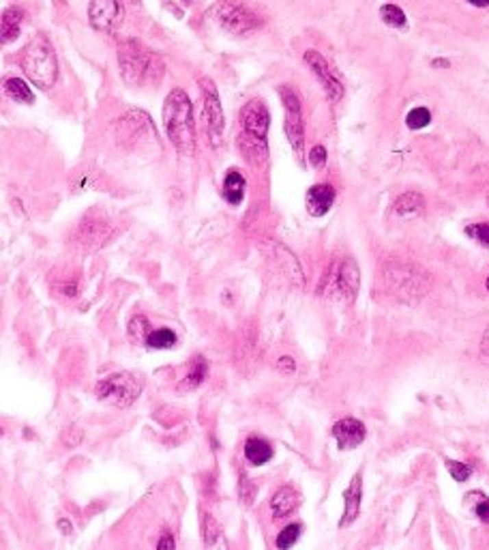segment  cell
<instances>
[{
	"label": "cell",
	"mask_w": 489,
	"mask_h": 550,
	"mask_svg": "<svg viewBox=\"0 0 489 550\" xmlns=\"http://www.w3.org/2000/svg\"><path fill=\"white\" fill-rule=\"evenodd\" d=\"M129 335H131L134 342H149V335H151V329H149V320L144 316H136L131 322H129Z\"/></svg>",
	"instance_id": "f1b7e54d"
},
{
	"label": "cell",
	"mask_w": 489,
	"mask_h": 550,
	"mask_svg": "<svg viewBox=\"0 0 489 550\" xmlns=\"http://www.w3.org/2000/svg\"><path fill=\"white\" fill-rule=\"evenodd\" d=\"M88 20L95 30L114 32L123 22V5L118 0H90Z\"/></svg>",
	"instance_id": "30bf717a"
},
{
	"label": "cell",
	"mask_w": 489,
	"mask_h": 550,
	"mask_svg": "<svg viewBox=\"0 0 489 550\" xmlns=\"http://www.w3.org/2000/svg\"><path fill=\"white\" fill-rule=\"evenodd\" d=\"M163 125L174 149L189 157L195 149V127L191 99L183 88H174L163 101Z\"/></svg>",
	"instance_id": "7a4b0ae2"
},
{
	"label": "cell",
	"mask_w": 489,
	"mask_h": 550,
	"mask_svg": "<svg viewBox=\"0 0 489 550\" xmlns=\"http://www.w3.org/2000/svg\"><path fill=\"white\" fill-rule=\"evenodd\" d=\"M204 525H202V536H204V542L208 544V546H213V544H217L219 542V538H221V527H219V523L213 518V516L210 514H204V521H202Z\"/></svg>",
	"instance_id": "f546056e"
},
{
	"label": "cell",
	"mask_w": 489,
	"mask_h": 550,
	"mask_svg": "<svg viewBox=\"0 0 489 550\" xmlns=\"http://www.w3.org/2000/svg\"><path fill=\"white\" fill-rule=\"evenodd\" d=\"M487 290H489V278H487Z\"/></svg>",
	"instance_id": "ee69618b"
},
{
	"label": "cell",
	"mask_w": 489,
	"mask_h": 550,
	"mask_svg": "<svg viewBox=\"0 0 489 550\" xmlns=\"http://www.w3.org/2000/svg\"><path fill=\"white\" fill-rule=\"evenodd\" d=\"M309 164L314 168H322L326 164V149L324 147H314L309 151Z\"/></svg>",
	"instance_id": "d590c367"
},
{
	"label": "cell",
	"mask_w": 489,
	"mask_h": 550,
	"mask_svg": "<svg viewBox=\"0 0 489 550\" xmlns=\"http://www.w3.org/2000/svg\"><path fill=\"white\" fill-rule=\"evenodd\" d=\"M22 20H24V13L18 7L5 9L3 18H0V32H3V41L5 43L18 39L20 28H22Z\"/></svg>",
	"instance_id": "7402d4cb"
},
{
	"label": "cell",
	"mask_w": 489,
	"mask_h": 550,
	"mask_svg": "<svg viewBox=\"0 0 489 550\" xmlns=\"http://www.w3.org/2000/svg\"><path fill=\"white\" fill-rule=\"evenodd\" d=\"M58 529L64 533V536H71V523H69L67 518H60V521H58Z\"/></svg>",
	"instance_id": "ab89813d"
},
{
	"label": "cell",
	"mask_w": 489,
	"mask_h": 550,
	"mask_svg": "<svg viewBox=\"0 0 489 550\" xmlns=\"http://www.w3.org/2000/svg\"><path fill=\"white\" fill-rule=\"evenodd\" d=\"M447 468H449V473L455 481H466L472 471H470V466L464 464V462H457V460H447Z\"/></svg>",
	"instance_id": "d6a6232c"
},
{
	"label": "cell",
	"mask_w": 489,
	"mask_h": 550,
	"mask_svg": "<svg viewBox=\"0 0 489 550\" xmlns=\"http://www.w3.org/2000/svg\"><path fill=\"white\" fill-rule=\"evenodd\" d=\"M206 370H208V366H206V361L202 357L191 359L189 366H187V376L183 379L181 387H187V390H195V387H200L202 381L206 379Z\"/></svg>",
	"instance_id": "cb8c5ba5"
},
{
	"label": "cell",
	"mask_w": 489,
	"mask_h": 550,
	"mask_svg": "<svg viewBox=\"0 0 489 550\" xmlns=\"http://www.w3.org/2000/svg\"><path fill=\"white\" fill-rule=\"evenodd\" d=\"M475 512L483 523H489V499H481V503L475 507Z\"/></svg>",
	"instance_id": "f35d334b"
},
{
	"label": "cell",
	"mask_w": 489,
	"mask_h": 550,
	"mask_svg": "<svg viewBox=\"0 0 489 550\" xmlns=\"http://www.w3.org/2000/svg\"><path fill=\"white\" fill-rule=\"evenodd\" d=\"M240 121H242L244 134H251V136H255L260 140H266L268 125H271V115H268V108L260 99H253L249 104H244V108L240 110Z\"/></svg>",
	"instance_id": "4fadbf2b"
},
{
	"label": "cell",
	"mask_w": 489,
	"mask_h": 550,
	"mask_svg": "<svg viewBox=\"0 0 489 550\" xmlns=\"http://www.w3.org/2000/svg\"><path fill=\"white\" fill-rule=\"evenodd\" d=\"M299 503H301L299 492L292 486H281L271 499V512H273L275 518H284V516L294 512L299 507Z\"/></svg>",
	"instance_id": "ac0fdd59"
},
{
	"label": "cell",
	"mask_w": 489,
	"mask_h": 550,
	"mask_svg": "<svg viewBox=\"0 0 489 550\" xmlns=\"http://www.w3.org/2000/svg\"><path fill=\"white\" fill-rule=\"evenodd\" d=\"M423 208H425V200H423L421 193L408 191V193H401V196L395 200L393 213L397 217H412V215H418Z\"/></svg>",
	"instance_id": "44dd1931"
},
{
	"label": "cell",
	"mask_w": 489,
	"mask_h": 550,
	"mask_svg": "<svg viewBox=\"0 0 489 550\" xmlns=\"http://www.w3.org/2000/svg\"><path fill=\"white\" fill-rule=\"evenodd\" d=\"M466 232H468V237L477 239L479 243H483V246H487V248H489V222H483V224H472V226H468V228H466Z\"/></svg>",
	"instance_id": "1f68e13d"
},
{
	"label": "cell",
	"mask_w": 489,
	"mask_h": 550,
	"mask_svg": "<svg viewBox=\"0 0 489 550\" xmlns=\"http://www.w3.org/2000/svg\"><path fill=\"white\" fill-rule=\"evenodd\" d=\"M183 3H191V0H183Z\"/></svg>",
	"instance_id": "f6af8a7d"
},
{
	"label": "cell",
	"mask_w": 489,
	"mask_h": 550,
	"mask_svg": "<svg viewBox=\"0 0 489 550\" xmlns=\"http://www.w3.org/2000/svg\"><path fill=\"white\" fill-rule=\"evenodd\" d=\"M380 15H382L384 24L393 26V28H405V24H408L405 13H403L397 5H384V7L380 9Z\"/></svg>",
	"instance_id": "83f0119b"
},
{
	"label": "cell",
	"mask_w": 489,
	"mask_h": 550,
	"mask_svg": "<svg viewBox=\"0 0 489 550\" xmlns=\"http://www.w3.org/2000/svg\"><path fill=\"white\" fill-rule=\"evenodd\" d=\"M217 24L230 35H247V32L262 26V20L240 0H221L215 7Z\"/></svg>",
	"instance_id": "8992f818"
},
{
	"label": "cell",
	"mask_w": 489,
	"mask_h": 550,
	"mask_svg": "<svg viewBox=\"0 0 489 550\" xmlns=\"http://www.w3.org/2000/svg\"><path fill=\"white\" fill-rule=\"evenodd\" d=\"M238 149L242 153V157L249 161L253 166H262L266 161V140H260L251 134H242L240 140H238Z\"/></svg>",
	"instance_id": "d6986e66"
},
{
	"label": "cell",
	"mask_w": 489,
	"mask_h": 550,
	"mask_svg": "<svg viewBox=\"0 0 489 550\" xmlns=\"http://www.w3.org/2000/svg\"><path fill=\"white\" fill-rule=\"evenodd\" d=\"M481 350H483V355H489V329L485 331V337L481 342Z\"/></svg>",
	"instance_id": "60d3db41"
},
{
	"label": "cell",
	"mask_w": 489,
	"mask_h": 550,
	"mask_svg": "<svg viewBox=\"0 0 489 550\" xmlns=\"http://www.w3.org/2000/svg\"><path fill=\"white\" fill-rule=\"evenodd\" d=\"M240 499H242L244 505H251L255 501V486H253V481H249V477L244 473H240Z\"/></svg>",
	"instance_id": "836d02e7"
},
{
	"label": "cell",
	"mask_w": 489,
	"mask_h": 550,
	"mask_svg": "<svg viewBox=\"0 0 489 550\" xmlns=\"http://www.w3.org/2000/svg\"><path fill=\"white\" fill-rule=\"evenodd\" d=\"M361 499H363V475L356 473L350 481V486L344 490V501H346V512L341 516V527H348L350 523L356 521L358 512H361Z\"/></svg>",
	"instance_id": "e0dca14e"
},
{
	"label": "cell",
	"mask_w": 489,
	"mask_h": 550,
	"mask_svg": "<svg viewBox=\"0 0 489 550\" xmlns=\"http://www.w3.org/2000/svg\"><path fill=\"white\" fill-rule=\"evenodd\" d=\"M429 121H431V112L427 108H414L408 112V117H405V125L410 129H423L429 125Z\"/></svg>",
	"instance_id": "4dcf8cb0"
},
{
	"label": "cell",
	"mask_w": 489,
	"mask_h": 550,
	"mask_svg": "<svg viewBox=\"0 0 489 550\" xmlns=\"http://www.w3.org/2000/svg\"><path fill=\"white\" fill-rule=\"evenodd\" d=\"M305 62H307V67L312 69L316 73V77L322 82L326 95L331 97L333 101H339L341 97H344V84H341V80L335 75V71L331 69V64L329 60H326L320 52L316 50H307L305 52Z\"/></svg>",
	"instance_id": "7c38bea8"
},
{
	"label": "cell",
	"mask_w": 489,
	"mask_h": 550,
	"mask_svg": "<svg viewBox=\"0 0 489 550\" xmlns=\"http://www.w3.org/2000/svg\"><path fill=\"white\" fill-rule=\"evenodd\" d=\"M468 3L475 7H489V0H468Z\"/></svg>",
	"instance_id": "b9f144b4"
},
{
	"label": "cell",
	"mask_w": 489,
	"mask_h": 550,
	"mask_svg": "<svg viewBox=\"0 0 489 550\" xmlns=\"http://www.w3.org/2000/svg\"><path fill=\"white\" fill-rule=\"evenodd\" d=\"M200 91L204 97V115H206V129H208L210 144H213V147H219L221 140H223V129H225L219 93L208 77L200 80Z\"/></svg>",
	"instance_id": "52a82bcc"
},
{
	"label": "cell",
	"mask_w": 489,
	"mask_h": 550,
	"mask_svg": "<svg viewBox=\"0 0 489 550\" xmlns=\"http://www.w3.org/2000/svg\"><path fill=\"white\" fill-rule=\"evenodd\" d=\"M112 235H114V230H112V226L108 222L86 217L84 222L77 226V230L73 235V241H75L77 248H84V250L92 252V250L103 248Z\"/></svg>",
	"instance_id": "8fae6325"
},
{
	"label": "cell",
	"mask_w": 489,
	"mask_h": 550,
	"mask_svg": "<svg viewBox=\"0 0 489 550\" xmlns=\"http://www.w3.org/2000/svg\"><path fill=\"white\" fill-rule=\"evenodd\" d=\"M358 284H361V271H358V265L352 258H344V261L333 267L329 282V290L333 297L352 303L358 293Z\"/></svg>",
	"instance_id": "ba28073f"
},
{
	"label": "cell",
	"mask_w": 489,
	"mask_h": 550,
	"mask_svg": "<svg viewBox=\"0 0 489 550\" xmlns=\"http://www.w3.org/2000/svg\"><path fill=\"white\" fill-rule=\"evenodd\" d=\"M434 64H438V67H440V64H442V67H449L447 60H434Z\"/></svg>",
	"instance_id": "7bdbcfd3"
},
{
	"label": "cell",
	"mask_w": 489,
	"mask_h": 550,
	"mask_svg": "<svg viewBox=\"0 0 489 550\" xmlns=\"http://www.w3.org/2000/svg\"><path fill=\"white\" fill-rule=\"evenodd\" d=\"M22 69L32 84L47 91L52 88L58 75V62L52 43L43 35L32 37L30 43L24 47L22 54Z\"/></svg>",
	"instance_id": "3957f363"
},
{
	"label": "cell",
	"mask_w": 489,
	"mask_h": 550,
	"mask_svg": "<svg viewBox=\"0 0 489 550\" xmlns=\"http://www.w3.org/2000/svg\"><path fill=\"white\" fill-rule=\"evenodd\" d=\"M149 344L151 348H172L174 344H176V333L172 331V329H155V331H151V335H149Z\"/></svg>",
	"instance_id": "484cf974"
},
{
	"label": "cell",
	"mask_w": 489,
	"mask_h": 550,
	"mask_svg": "<svg viewBox=\"0 0 489 550\" xmlns=\"http://www.w3.org/2000/svg\"><path fill=\"white\" fill-rule=\"evenodd\" d=\"M244 196V176L238 170H230L223 181V198L230 204H240Z\"/></svg>",
	"instance_id": "603a6c76"
},
{
	"label": "cell",
	"mask_w": 489,
	"mask_h": 550,
	"mask_svg": "<svg viewBox=\"0 0 489 550\" xmlns=\"http://www.w3.org/2000/svg\"><path fill=\"white\" fill-rule=\"evenodd\" d=\"M277 370L284 372V374H292V372L297 370V363L292 357H288V355H284V357H279V361H277Z\"/></svg>",
	"instance_id": "8d00e7d4"
},
{
	"label": "cell",
	"mask_w": 489,
	"mask_h": 550,
	"mask_svg": "<svg viewBox=\"0 0 489 550\" xmlns=\"http://www.w3.org/2000/svg\"><path fill=\"white\" fill-rule=\"evenodd\" d=\"M244 458L253 466H262L273 458V447L262 436H249L244 443Z\"/></svg>",
	"instance_id": "ffe728a7"
},
{
	"label": "cell",
	"mask_w": 489,
	"mask_h": 550,
	"mask_svg": "<svg viewBox=\"0 0 489 550\" xmlns=\"http://www.w3.org/2000/svg\"><path fill=\"white\" fill-rule=\"evenodd\" d=\"M121 134H123V138H129L134 144H138V142H149V138L151 140L157 138L151 119L146 117L144 112H140V110L129 112L127 117L121 119Z\"/></svg>",
	"instance_id": "5bb4252c"
},
{
	"label": "cell",
	"mask_w": 489,
	"mask_h": 550,
	"mask_svg": "<svg viewBox=\"0 0 489 550\" xmlns=\"http://www.w3.org/2000/svg\"><path fill=\"white\" fill-rule=\"evenodd\" d=\"M134 3H140V0H134Z\"/></svg>",
	"instance_id": "bcb514c9"
},
{
	"label": "cell",
	"mask_w": 489,
	"mask_h": 550,
	"mask_svg": "<svg viewBox=\"0 0 489 550\" xmlns=\"http://www.w3.org/2000/svg\"><path fill=\"white\" fill-rule=\"evenodd\" d=\"M382 288L399 301H416L427 293V275L410 265H388L382 271Z\"/></svg>",
	"instance_id": "277c9868"
},
{
	"label": "cell",
	"mask_w": 489,
	"mask_h": 550,
	"mask_svg": "<svg viewBox=\"0 0 489 550\" xmlns=\"http://www.w3.org/2000/svg\"><path fill=\"white\" fill-rule=\"evenodd\" d=\"M335 202V189L331 185H314L307 191V211L314 217H322L331 211V206Z\"/></svg>",
	"instance_id": "2e32d148"
},
{
	"label": "cell",
	"mask_w": 489,
	"mask_h": 550,
	"mask_svg": "<svg viewBox=\"0 0 489 550\" xmlns=\"http://www.w3.org/2000/svg\"><path fill=\"white\" fill-rule=\"evenodd\" d=\"M333 436L337 439L339 449H354L365 441L367 428L363 422H358L354 417H344L333 426Z\"/></svg>",
	"instance_id": "9a60e30c"
},
{
	"label": "cell",
	"mask_w": 489,
	"mask_h": 550,
	"mask_svg": "<svg viewBox=\"0 0 489 550\" xmlns=\"http://www.w3.org/2000/svg\"><path fill=\"white\" fill-rule=\"evenodd\" d=\"M118 67L121 75L129 86L136 88H146V86H157L159 80L163 77V60L151 52L149 47H144L140 41L129 39L121 45L118 50Z\"/></svg>",
	"instance_id": "6da1fadb"
},
{
	"label": "cell",
	"mask_w": 489,
	"mask_h": 550,
	"mask_svg": "<svg viewBox=\"0 0 489 550\" xmlns=\"http://www.w3.org/2000/svg\"><path fill=\"white\" fill-rule=\"evenodd\" d=\"M157 550H176V542H174L172 533H163L159 544H157Z\"/></svg>",
	"instance_id": "74e56055"
},
{
	"label": "cell",
	"mask_w": 489,
	"mask_h": 550,
	"mask_svg": "<svg viewBox=\"0 0 489 550\" xmlns=\"http://www.w3.org/2000/svg\"><path fill=\"white\" fill-rule=\"evenodd\" d=\"M95 394L101 402L125 409L142 394V381L129 372H116V374H110L97 383Z\"/></svg>",
	"instance_id": "5b68a950"
},
{
	"label": "cell",
	"mask_w": 489,
	"mask_h": 550,
	"mask_svg": "<svg viewBox=\"0 0 489 550\" xmlns=\"http://www.w3.org/2000/svg\"><path fill=\"white\" fill-rule=\"evenodd\" d=\"M279 97L284 101V108H286V123H284V129H286V136L292 144V149L297 153H301V147H303V138H305V127H303V115H301V99L299 95L294 93L292 86H279Z\"/></svg>",
	"instance_id": "9c48e42d"
},
{
	"label": "cell",
	"mask_w": 489,
	"mask_h": 550,
	"mask_svg": "<svg viewBox=\"0 0 489 550\" xmlns=\"http://www.w3.org/2000/svg\"><path fill=\"white\" fill-rule=\"evenodd\" d=\"M5 91L7 95L11 97L13 101H18V104H32L35 101V97H32L30 88L22 82L20 77H11L5 82Z\"/></svg>",
	"instance_id": "d4e9b609"
},
{
	"label": "cell",
	"mask_w": 489,
	"mask_h": 550,
	"mask_svg": "<svg viewBox=\"0 0 489 550\" xmlns=\"http://www.w3.org/2000/svg\"><path fill=\"white\" fill-rule=\"evenodd\" d=\"M299 538H301V525L299 523H292V525L284 527L279 536H277V548H279V550H288V548H292V546L299 542Z\"/></svg>",
	"instance_id": "4316f807"
},
{
	"label": "cell",
	"mask_w": 489,
	"mask_h": 550,
	"mask_svg": "<svg viewBox=\"0 0 489 550\" xmlns=\"http://www.w3.org/2000/svg\"><path fill=\"white\" fill-rule=\"evenodd\" d=\"M60 441H62V445H67V447H77L82 441H84V432H82L79 428H75V426H69L67 430L60 434Z\"/></svg>",
	"instance_id": "e575fe53"
}]
</instances>
